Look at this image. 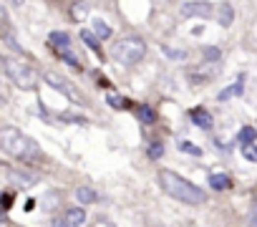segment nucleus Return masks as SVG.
<instances>
[{"label":"nucleus","instance_id":"f257e3e1","mask_svg":"<svg viewBox=\"0 0 257 227\" xmlns=\"http://www.w3.org/2000/svg\"><path fill=\"white\" fill-rule=\"evenodd\" d=\"M0 147L10 156L20 159V162H35V159H40V147L15 126H5L0 131Z\"/></svg>","mask_w":257,"mask_h":227},{"label":"nucleus","instance_id":"f03ea898","mask_svg":"<svg viewBox=\"0 0 257 227\" xmlns=\"http://www.w3.org/2000/svg\"><path fill=\"white\" fill-rule=\"evenodd\" d=\"M159 185H161V189L169 197H174V199H179L184 204H202L207 199V194L197 185H192L189 179H184V177H179L174 172H169V169L159 172Z\"/></svg>","mask_w":257,"mask_h":227},{"label":"nucleus","instance_id":"7ed1b4c3","mask_svg":"<svg viewBox=\"0 0 257 227\" xmlns=\"http://www.w3.org/2000/svg\"><path fill=\"white\" fill-rule=\"evenodd\" d=\"M146 53V43L136 36H128V38H121L116 45H114V61H119L121 66H136Z\"/></svg>","mask_w":257,"mask_h":227},{"label":"nucleus","instance_id":"20e7f679","mask_svg":"<svg viewBox=\"0 0 257 227\" xmlns=\"http://www.w3.org/2000/svg\"><path fill=\"white\" fill-rule=\"evenodd\" d=\"M3 63H5V74L10 76V81L15 86H20V88H35L38 86V74L31 66L20 63L15 58H3Z\"/></svg>","mask_w":257,"mask_h":227},{"label":"nucleus","instance_id":"39448f33","mask_svg":"<svg viewBox=\"0 0 257 227\" xmlns=\"http://www.w3.org/2000/svg\"><path fill=\"white\" fill-rule=\"evenodd\" d=\"M43 78H46V83H48V86H53L56 91H61V94H66L71 101H76V104H81V101H83V99H81V94H78V91L73 88V83H71L68 78L58 76L56 71H48V74L43 76Z\"/></svg>","mask_w":257,"mask_h":227},{"label":"nucleus","instance_id":"423d86ee","mask_svg":"<svg viewBox=\"0 0 257 227\" xmlns=\"http://www.w3.org/2000/svg\"><path fill=\"white\" fill-rule=\"evenodd\" d=\"M182 15L184 18H209L212 15V3H204V0H202V3H199V0H197V3H184L182 5Z\"/></svg>","mask_w":257,"mask_h":227},{"label":"nucleus","instance_id":"0eeeda50","mask_svg":"<svg viewBox=\"0 0 257 227\" xmlns=\"http://www.w3.org/2000/svg\"><path fill=\"white\" fill-rule=\"evenodd\" d=\"M192 121H194V126H199V129H212V114L209 111H204V109H192Z\"/></svg>","mask_w":257,"mask_h":227},{"label":"nucleus","instance_id":"6e6552de","mask_svg":"<svg viewBox=\"0 0 257 227\" xmlns=\"http://www.w3.org/2000/svg\"><path fill=\"white\" fill-rule=\"evenodd\" d=\"M209 187L217 189V192L229 189V187H232V179H229L227 174H209Z\"/></svg>","mask_w":257,"mask_h":227},{"label":"nucleus","instance_id":"1a4fd4ad","mask_svg":"<svg viewBox=\"0 0 257 227\" xmlns=\"http://www.w3.org/2000/svg\"><path fill=\"white\" fill-rule=\"evenodd\" d=\"M86 222V212L81 210V207H71L68 212H66V225L68 227H81Z\"/></svg>","mask_w":257,"mask_h":227},{"label":"nucleus","instance_id":"9d476101","mask_svg":"<svg viewBox=\"0 0 257 227\" xmlns=\"http://www.w3.org/2000/svg\"><path fill=\"white\" fill-rule=\"evenodd\" d=\"M51 43L56 45L58 51H68L71 38H68V33H63V31H53V33H51Z\"/></svg>","mask_w":257,"mask_h":227},{"label":"nucleus","instance_id":"9b49d317","mask_svg":"<svg viewBox=\"0 0 257 227\" xmlns=\"http://www.w3.org/2000/svg\"><path fill=\"white\" fill-rule=\"evenodd\" d=\"M81 40H83L86 45H89V48H91L96 56H103V53H101V40H98L91 31H81Z\"/></svg>","mask_w":257,"mask_h":227},{"label":"nucleus","instance_id":"f8f14e48","mask_svg":"<svg viewBox=\"0 0 257 227\" xmlns=\"http://www.w3.org/2000/svg\"><path fill=\"white\" fill-rule=\"evenodd\" d=\"M242 76H240V81L237 83H232V86H227L225 91H220V101H225V99H232V96H240L242 91H245V86H242Z\"/></svg>","mask_w":257,"mask_h":227},{"label":"nucleus","instance_id":"ddd939ff","mask_svg":"<svg viewBox=\"0 0 257 227\" xmlns=\"http://www.w3.org/2000/svg\"><path fill=\"white\" fill-rule=\"evenodd\" d=\"M96 197H98V194H96L91 187H78V189H76V199H78L81 204H91V202H96Z\"/></svg>","mask_w":257,"mask_h":227},{"label":"nucleus","instance_id":"4468645a","mask_svg":"<svg viewBox=\"0 0 257 227\" xmlns=\"http://www.w3.org/2000/svg\"><path fill=\"white\" fill-rule=\"evenodd\" d=\"M232 20H234L232 5H229V3H222V8H220V26L227 28V26H232Z\"/></svg>","mask_w":257,"mask_h":227},{"label":"nucleus","instance_id":"2eb2a0df","mask_svg":"<svg viewBox=\"0 0 257 227\" xmlns=\"http://www.w3.org/2000/svg\"><path fill=\"white\" fill-rule=\"evenodd\" d=\"M94 36H96L98 40H106V38L111 36V28L106 26V23H103L101 18H96V20H94Z\"/></svg>","mask_w":257,"mask_h":227},{"label":"nucleus","instance_id":"dca6fc26","mask_svg":"<svg viewBox=\"0 0 257 227\" xmlns=\"http://www.w3.org/2000/svg\"><path fill=\"white\" fill-rule=\"evenodd\" d=\"M240 144L242 147H247V144H255V139H257V131L252 129V126H242V131H240Z\"/></svg>","mask_w":257,"mask_h":227},{"label":"nucleus","instance_id":"f3484780","mask_svg":"<svg viewBox=\"0 0 257 227\" xmlns=\"http://www.w3.org/2000/svg\"><path fill=\"white\" fill-rule=\"evenodd\" d=\"M106 104H109L111 109H131V101H128V99H124V96H114V94L106 96Z\"/></svg>","mask_w":257,"mask_h":227},{"label":"nucleus","instance_id":"a211bd4d","mask_svg":"<svg viewBox=\"0 0 257 227\" xmlns=\"http://www.w3.org/2000/svg\"><path fill=\"white\" fill-rule=\"evenodd\" d=\"M139 119H141L144 124H154V121H157V111H154L152 106H141V109H139Z\"/></svg>","mask_w":257,"mask_h":227},{"label":"nucleus","instance_id":"6ab92c4d","mask_svg":"<svg viewBox=\"0 0 257 227\" xmlns=\"http://www.w3.org/2000/svg\"><path fill=\"white\" fill-rule=\"evenodd\" d=\"M179 149L187 151V154H192V156H202V149L197 144H192V142H179Z\"/></svg>","mask_w":257,"mask_h":227},{"label":"nucleus","instance_id":"aec40b11","mask_svg":"<svg viewBox=\"0 0 257 227\" xmlns=\"http://www.w3.org/2000/svg\"><path fill=\"white\" fill-rule=\"evenodd\" d=\"M61 58H63V61H66V63L71 66V68H76V71H81V68H83V66H81V61H78L76 56H71L68 51H61Z\"/></svg>","mask_w":257,"mask_h":227},{"label":"nucleus","instance_id":"412c9836","mask_svg":"<svg viewBox=\"0 0 257 227\" xmlns=\"http://www.w3.org/2000/svg\"><path fill=\"white\" fill-rule=\"evenodd\" d=\"M202 56H204L207 61H217L222 53H220V48H214V45H207V48L202 51Z\"/></svg>","mask_w":257,"mask_h":227},{"label":"nucleus","instance_id":"4be33fe9","mask_svg":"<svg viewBox=\"0 0 257 227\" xmlns=\"http://www.w3.org/2000/svg\"><path fill=\"white\" fill-rule=\"evenodd\" d=\"M242 154H245V159H250V162H257V147L255 144L242 147Z\"/></svg>","mask_w":257,"mask_h":227},{"label":"nucleus","instance_id":"5701e85b","mask_svg":"<svg viewBox=\"0 0 257 227\" xmlns=\"http://www.w3.org/2000/svg\"><path fill=\"white\" fill-rule=\"evenodd\" d=\"M164 154V147L161 144H152V147H149V156H152V159H159Z\"/></svg>","mask_w":257,"mask_h":227},{"label":"nucleus","instance_id":"b1692460","mask_svg":"<svg viewBox=\"0 0 257 227\" xmlns=\"http://www.w3.org/2000/svg\"><path fill=\"white\" fill-rule=\"evenodd\" d=\"M164 53H166L169 58H184V56H187L184 51H174V48H169V45H164Z\"/></svg>","mask_w":257,"mask_h":227},{"label":"nucleus","instance_id":"393cba45","mask_svg":"<svg viewBox=\"0 0 257 227\" xmlns=\"http://www.w3.org/2000/svg\"><path fill=\"white\" fill-rule=\"evenodd\" d=\"M83 15H86V5H83V3H76V5H73V18L81 20Z\"/></svg>","mask_w":257,"mask_h":227},{"label":"nucleus","instance_id":"a878e982","mask_svg":"<svg viewBox=\"0 0 257 227\" xmlns=\"http://www.w3.org/2000/svg\"><path fill=\"white\" fill-rule=\"evenodd\" d=\"M250 227H257V215H252V217H250Z\"/></svg>","mask_w":257,"mask_h":227},{"label":"nucleus","instance_id":"bb28decb","mask_svg":"<svg viewBox=\"0 0 257 227\" xmlns=\"http://www.w3.org/2000/svg\"><path fill=\"white\" fill-rule=\"evenodd\" d=\"M53 227H68V225H66V222H61V220H58V222H53Z\"/></svg>","mask_w":257,"mask_h":227},{"label":"nucleus","instance_id":"cd10ccee","mask_svg":"<svg viewBox=\"0 0 257 227\" xmlns=\"http://www.w3.org/2000/svg\"><path fill=\"white\" fill-rule=\"evenodd\" d=\"M0 202H3V192H0Z\"/></svg>","mask_w":257,"mask_h":227}]
</instances>
